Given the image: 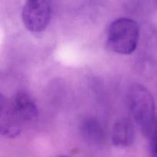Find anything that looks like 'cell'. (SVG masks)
I'll use <instances>...</instances> for the list:
<instances>
[{
  "label": "cell",
  "instance_id": "cell-7",
  "mask_svg": "<svg viewBox=\"0 0 157 157\" xmlns=\"http://www.w3.org/2000/svg\"><path fill=\"white\" fill-rule=\"evenodd\" d=\"M81 131L83 136L89 142L99 144L104 140V130L95 119L87 118L82 122Z\"/></svg>",
  "mask_w": 157,
  "mask_h": 157
},
{
  "label": "cell",
  "instance_id": "cell-3",
  "mask_svg": "<svg viewBox=\"0 0 157 157\" xmlns=\"http://www.w3.org/2000/svg\"><path fill=\"white\" fill-rule=\"evenodd\" d=\"M52 12V0H26L21 12V18L28 30L40 32L48 25Z\"/></svg>",
  "mask_w": 157,
  "mask_h": 157
},
{
  "label": "cell",
  "instance_id": "cell-2",
  "mask_svg": "<svg viewBox=\"0 0 157 157\" xmlns=\"http://www.w3.org/2000/svg\"><path fill=\"white\" fill-rule=\"evenodd\" d=\"M140 39V28L134 20L120 18L110 24L107 42L108 48L120 55H130L136 49Z\"/></svg>",
  "mask_w": 157,
  "mask_h": 157
},
{
  "label": "cell",
  "instance_id": "cell-1",
  "mask_svg": "<svg viewBox=\"0 0 157 157\" xmlns=\"http://www.w3.org/2000/svg\"><path fill=\"white\" fill-rule=\"evenodd\" d=\"M133 119L146 135L150 136L156 127V105L151 92L143 84L131 86L127 94Z\"/></svg>",
  "mask_w": 157,
  "mask_h": 157
},
{
  "label": "cell",
  "instance_id": "cell-8",
  "mask_svg": "<svg viewBox=\"0 0 157 157\" xmlns=\"http://www.w3.org/2000/svg\"><path fill=\"white\" fill-rule=\"evenodd\" d=\"M151 141H150V150L152 157H157V126L156 125L154 130L152 132Z\"/></svg>",
  "mask_w": 157,
  "mask_h": 157
},
{
  "label": "cell",
  "instance_id": "cell-5",
  "mask_svg": "<svg viewBox=\"0 0 157 157\" xmlns=\"http://www.w3.org/2000/svg\"><path fill=\"white\" fill-rule=\"evenodd\" d=\"M12 107L21 124L34 122L38 117V109L35 101L26 92H18L12 100Z\"/></svg>",
  "mask_w": 157,
  "mask_h": 157
},
{
  "label": "cell",
  "instance_id": "cell-4",
  "mask_svg": "<svg viewBox=\"0 0 157 157\" xmlns=\"http://www.w3.org/2000/svg\"><path fill=\"white\" fill-rule=\"evenodd\" d=\"M22 124L17 118L12 100H9L0 93V135L13 138L19 135Z\"/></svg>",
  "mask_w": 157,
  "mask_h": 157
},
{
  "label": "cell",
  "instance_id": "cell-9",
  "mask_svg": "<svg viewBox=\"0 0 157 157\" xmlns=\"http://www.w3.org/2000/svg\"><path fill=\"white\" fill-rule=\"evenodd\" d=\"M60 157H69V156H60Z\"/></svg>",
  "mask_w": 157,
  "mask_h": 157
},
{
  "label": "cell",
  "instance_id": "cell-6",
  "mask_svg": "<svg viewBox=\"0 0 157 157\" xmlns=\"http://www.w3.org/2000/svg\"><path fill=\"white\" fill-rule=\"evenodd\" d=\"M134 141V127L131 121L121 118L116 121L112 130V142L119 147H127Z\"/></svg>",
  "mask_w": 157,
  "mask_h": 157
}]
</instances>
